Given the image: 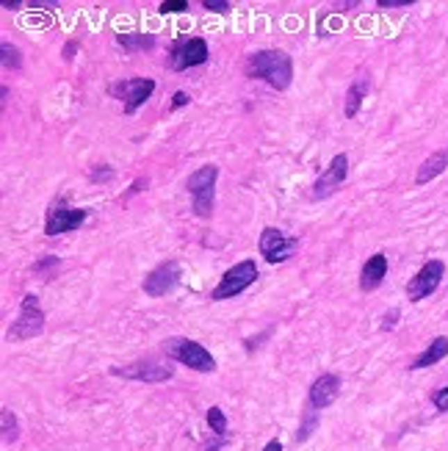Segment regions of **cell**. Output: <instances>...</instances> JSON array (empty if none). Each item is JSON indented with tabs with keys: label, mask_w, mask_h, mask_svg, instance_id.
Wrapping results in <instances>:
<instances>
[{
	"label": "cell",
	"mask_w": 448,
	"mask_h": 451,
	"mask_svg": "<svg viewBox=\"0 0 448 451\" xmlns=\"http://www.w3.org/2000/svg\"><path fill=\"white\" fill-rule=\"evenodd\" d=\"M246 75L269 84L277 92H285L294 81V64L285 50H257L246 61Z\"/></svg>",
	"instance_id": "cell-1"
},
{
	"label": "cell",
	"mask_w": 448,
	"mask_h": 451,
	"mask_svg": "<svg viewBox=\"0 0 448 451\" xmlns=\"http://www.w3.org/2000/svg\"><path fill=\"white\" fill-rule=\"evenodd\" d=\"M216 180H219V166L208 164L202 169H197L189 177V194L194 203V214L200 219H208L214 214V197H216Z\"/></svg>",
	"instance_id": "cell-2"
},
{
	"label": "cell",
	"mask_w": 448,
	"mask_h": 451,
	"mask_svg": "<svg viewBox=\"0 0 448 451\" xmlns=\"http://www.w3.org/2000/svg\"><path fill=\"white\" fill-rule=\"evenodd\" d=\"M163 351H166L172 360L183 363V365H189V368H194V371H202V374H208V371L216 368L214 354H211L202 343H197V340H191V338H169L166 340V346H163Z\"/></svg>",
	"instance_id": "cell-3"
},
{
	"label": "cell",
	"mask_w": 448,
	"mask_h": 451,
	"mask_svg": "<svg viewBox=\"0 0 448 451\" xmlns=\"http://www.w3.org/2000/svg\"><path fill=\"white\" fill-rule=\"evenodd\" d=\"M255 280H257V266H255V260H241V263H235V266H230V269L224 271L219 285L211 291V299H214V302L232 299V296L243 294Z\"/></svg>",
	"instance_id": "cell-4"
},
{
	"label": "cell",
	"mask_w": 448,
	"mask_h": 451,
	"mask_svg": "<svg viewBox=\"0 0 448 451\" xmlns=\"http://www.w3.org/2000/svg\"><path fill=\"white\" fill-rule=\"evenodd\" d=\"M42 330H45V310L39 305V296L36 294H25V299L19 305V316H17L8 338L28 340V338H36Z\"/></svg>",
	"instance_id": "cell-5"
},
{
	"label": "cell",
	"mask_w": 448,
	"mask_h": 451,
	"mask_svg": "<svg viewBox=\"0 0 448 451\" xmlns=\"http://www.w3.org/2000/svg\"><path fill=\"white\" fill-rule=\"evenodd\" d=\"M208 56H211V53H208V42L200 39V36H191V39H180V42H175V45L169 47L166 64H169V70L183 72V70H189V67L205 64Z\"/></svg>",
	"instance_id": "cell-6"
},
{
	"label": "cell",
	"mask_w": 448,
	"mask_h": 451,
	"mask_svg": "<svg viewBox=\"0 0 448 451\" xmlns=\"http://www.w3.org/2000/svg\"><path fill=\"white\" fill-rule=\"evenodd\" d=\"M86 222V211L81 208H72L64 197L56 200L47 211V219H45V232L47 235H61V232H70V230H78V227Z\"/></svg>",
	"instance_id": "cell-7"
},
{
	"label": "cell",
	"mask_w": 448,
	"mask_h": 451,
	"mask_svg": "<svg viewBox=\"0 0 448 451\" xmlns=\"http://www.w3.org/2000/svg\"><path fill=\"white\" fill-rule=\"evenodd\" d=\"M152 92H155V81H150V78H130V81H119L111 86V95L116 100H122L125 113L138 111L150 100Z\"/></svg>",
	"instance_id": "cell-8"
},
{
	"label": "cell",
	"mask_w": 448,
	"mask_h": 451,
	"mask_svg": "<svg viewBox=\"0 0 448 451\" xmlns=\"http://www.w3.org/2000/svg\"><path fill=\"white\" fill-rule=\"evenodd\" d=\"M296 246H299V238H291V235H285L277 227H266L260 232V255H263L266 263H282V260H288L296 252Z\"/></svg>",
	"instance_id": "cell-9"
},
{
	"label": "cell",
	"mask_w": 448,
	"mask_h": 451,
	"mask_svg": "<svg viewBox=\"0 0 448 451\" xmlns=\"http://www.w3.org/2000/svg\"><path fill=\"white\" fill-rule=\"evenodd\" d=\"M443 274H446V263H443V260H426V263L418 269V274L407 283V296H410L413 302L426 299L429 294L438 291Z\"/></svg>",
	"instance_id": "cell-10"
},
{
	"label": "cell",
	"mask_w": 448,
	"mask_h": 451,
	"mask_svg": "<svg viewBox=\"0 0 448 451\" xmlns=\"http://www.w3.org/2000/svg\"><path fill=\"white\" fill-rule=\"evenodd\" d=\"M177 283H180V263H177V260H166V263L155 266V269L144 277L141 288H144L147 296H166Z\"/></svg>",
	"instance_id": "cell-11"
},
{
	"label": "cell",
	"mask_w": 448,
	"mask_h": 451,
	"mask_svg": "<svg viewBox=\"0 0 448 451\" xmlns=\"http://www.w3.org/2000/svg\"><path fill=\"white\" fill-rule=\"evenodd\" d=\"M346 175H349V158L340 152L335 155L333 161H330V166L319 175V180L313 183V200H324V197H330V194H335L337 189L343 186V180H346Z\"/></svg>",
	"instance_id": "cell-12"
},
{
	"label": "cell",
	"mask_w": 448,
	"mask_h": 451,
	"mask_svg": "<svg viewBox=\"0 0 448 451\" xmlns=\"http://www.w3.org/2000/svg\"><path fill=\"white\" fill-rule=\"evenodd\" d=\"M113 377H125V379H136V382H166L172 379L175 368L172 365H158V363H133L125 368H111Z\"/></svg>",
	"instance_id": "cell-13"
},
{
	"label": "cell",
	"mask_w": 448,
	"mask_h": 451,
	"mask_svg": "<svg viewBox=\"0 0 448 451\" xmlns=\"http://www.w3.org/2000/svg\"><path fill=\"white\" fill-rule=\"evenodd\" d=\"M337 393H340V379H337L335 374H321L313 385H310V407L313 410H324V407H330L333 402L337 399Z\"/></svg>",
	"instance_id": "cell-14"
},
{
	"label": "cell",
	"mask_w": 448,
	"mask_h": 451,
	"mask_svg": "<svg viewBox=\"0 0 448 451\" xmlns=\"http://www.w3.org/2000/svg\"><path fill=\"white\" fill-rule=\"evenodd\" d=\"M387 277V255L376 252L365 260L362 271H360V288L368 294V291H376L382 285V280Z\"/></svg>",
	"instance_id": "cell-15"
},
{
	"label": "cell",
	"mask_w": 448,
	"mask_h": 451,
	"mask_svg": "<svg viewBox=\"0 0 448 451\" xmlns=\"http://www.w3.org/2000/svg\"><path fill=\"white\" fill-rule=\"evenodd\" d=\"M448 166V147L446 150H438V152H432L421 166H418V175H415V183L418 186H426V183H432L438 175H443Z\"/></svg>",
	"instance_id": "cell-16"
},
{
	"label": "cell",
	"mask_w": 448,
	"mask_h": 451,
	"mask_svg": "<svg viewBox=\"0 0 448 451\" xmlns=\"http://www.w3.org/2000/svg\"><path fill=\"white\" fill-rule=\"evenodd\" d=\"M443 357H448V335H440V338H435L429 346H426V351L424 354H418L415 360H413V371H418V368H429V365H435V363H440Z\"/></svg>",
	"instance_id": "cell-17"
},
{
	"label": "cell",
	"mask_w": 448,
	"mask_h": 451,
	"mask_svg": "<svg viewBox=\"0 0 448 451\" xmlns=\"http://www.w3.org/2000/svg\"><path fill=\"white\" fill-rule=\"evenodd\" d=\"M368 89H371V81H368V78H357V81L349 86V92H346V106H343L346 119L357 116V111H360V103H362V97L368 95Z\"/></svg>",
	"instance_id": "cell-18"
},
{
	"label": "cell",
	"mask_w": 448,
	"mask_h": 451,
	"mask_svg": "<svg viewBox=\"0 0 448 451\" xmlns=\"http://www.w3.org/2000/svg\"><path fill=\"white\" fill-rule=\"evenodd\" d=\"M116 42L125 47V50H150V47H155V36H150V33H119L116 36Z\"/></svg>",
	"instance_id": "cell-19"
},
{
	"label": "cell",
	"mask_w": 448,
	"mask_h": 451,
	"mask_svg": "<svg viewBox=\"0 0 448 451\" xmlns=\"http://www.w3.org/2000/svg\"><path fill=\"white\" fill-rule=\"evenodd\" d=\"M0 429H3V441L6 443H11V441H17V418H14V413L8 410V407H3L0 410Z\"/></svg>",
	"instance_id": "cell-20"
},
{
	"label": "cell",
	"mask_w": 448,
	"mask_h": 451,
	"mask_svg": "<svg viewBox=\"0 0 448 451\" xmlns=\"http://www.w3.org/2000/svg\"><path fill=\"white\" fill-rule=\"evenodd\" d=\"M208 427H211L214 435H219V438L227 435V418H224L222 407H211V410H208Z\"/></svg>",
	"instance_id": "cell-21"
},
{
	"label": "cell",
	"mask_w": 448,
	"mask_h": 451,
	"mask_svg": "<svg viewBox=\"0 0 448 451\" xmlns=\"http://www.w3.org/2000/svg\"><path fill=\"white\" fill-rule=\"evenodd\" d=\"M0 53H3V67H6V70H19V67H22L19 50H17V47H11L8 42H3V45H0Z\"/></svg>",
	"instance_id": "cell-22"
},
{
	"label": "cell",
	"mask_w": 448,
	"mask_h": 451,
	"mask_svg": "<svg viewBox=\"0 0 448 451\" xmlns=\"http://www.w3.org/2000/svg\"><path fill=\"white\" fill-rule=\"evenodd\" d=\"M161 14H180V11H189V3L186 0H163L158 6Z\"/></svg>",
	"instance_id": "cell-23"
},
{
	"label": "cell",
	"mask_w": 448,
	"mask_h": 451,
	"mask_svg": "<svg viewBox=\"0 0 448 451\" xmlns=\"http://www.w3.org/2000/svg\"><path fill=\"white\" fill-rule=\"evenodd\" d=\"M316 424H319V418H316V410H310V416H307V421L299 427V435H296V441L302 443V441H307L310 438V432L316 429Z\"/></svg>",
	"instance_id": "cell-24"
},
{
	"label": "cell",
	"mask_w": 448,
	"mask_h": 451,
	"mask_svg": "<svg viewBox=\"0 0 448 451\" xmlns=\"http://www.w3.org/2000/svg\"><path fill=\"white\" fill-rule=\"evenodd\" d=\"M432 402H435V407H438L440 413H448V385L446 388H440V390L432 396Z\"/></svg>",
	"instance_id": "cell-25"
},
{
	"label": "cell",
	"mask_w": 448,
	"mask_h": 451,
	"mask_svg": "<svg viewBox=\"0 0 448 451\" xmlns=\"http://www.w3.org/2000/svg\"><path fill=\"white\" fill-rule=\"evenodd\" d=\"M202 6L208 11H216V14H227L230 11V3L227 0H202Z\"/></svg>",
	"instance_id": "cell-26"
},
{
	"label": "cell",
	"mask_w": 448,
	"mask_h": 451,
	"mask_svg": "<svg viewBox=\"0 0 448 451\" xmlns=\"http://www.w3.org/2000/svg\"><path fill=\"white\" fill-rule=\"evenodd\" d=\"M379 8H407L413 6V0H376Z\"/></svg>",
	"instance_id": "cell-27"
},
{
	"label": "cell",
	"mask_w": 448,
	"mask_h": 451,
	"mask_svg": "<svg viewBox=\"0 0 448 451\" xmlns=\"http://www.w3.org/2000/svg\"><path fill=\"white\" fill-rule=\"evenodd\" d=\"M183 106H189V95H186V92H175V97H172V109H183Z\"/></svg>",
	"instance_id": "cell-28"
},
{
	"label": "cell",
	"mask_w": 448,
	"mask_h": 451,
	"mask_svg": "<svg viewBox=\"0 0 448 451\" xmlns=\"http://www.w3.org/2000/svg\"><path fill=\"white\" fill-rule=\"evenodd\" d=\"M396 322H399V310H390V313L385 316V324H382V330H393V327H396Z\"/></svg>",
	"instance_id": "cell-29"
},
{
	"label": "cell",
	"mask_w": 448,
	"mask_h": 451,
	"mask_svg": "<svg viewBox=\"0 0 448 451\" xmlns=\"http://www.w3.org/2000/svg\"><path fill=\"white\" fill-rule=\"evenodd\" d=\"M78 50V42H70L67 47H64V61H72V53Z\"/></svg>",
	"instance_id": "cell-30"
},
{
	"label": "cell",
	"mask_w": 448,
	"mask_h": 451,
	"mask_svg": "<svg viewBox=\"0 0 448 451\" xmlns=\"http://www.w3.org/2000/svg\"><path fill=\"white\" fill-rule=\"evenodd\" d=\"M144 186H147V177H138V180L133 183V189H130V194H138V191H141ZM130 194H127V197H130ZM127 197H125V200H127Z\"/></svg>",
	"instance_id": "cell-31"
},
{
	"label": "cell",
	"mask_w": 448,
	"mask_h": 451,
	"mask_svg": "<svg viewBox=\"0 0 448 451\" xmlns=\"http://www.w3.org/2000/svg\"><path fill=\"white\" fill-rule=\"evenodd\" d=\"M263 451H282V443H280V441H269Z\"/></svg>",
	"instance_id": "cell-32"
},
{
	"label": "cell",
	"mask_w": 448,
	"mask_h": 451,
	"mask_svg": "<svg viewBox=\"0 0 448 451\" xmlns=\"http://www.w3.org/2000/svg\"><path fill=\"white\" fill-rule=\"evenodd\" d=\"M3 8H19V0H6Z\"/></svg>",
	"instance_id": "cell-33"
}]
</instances>
